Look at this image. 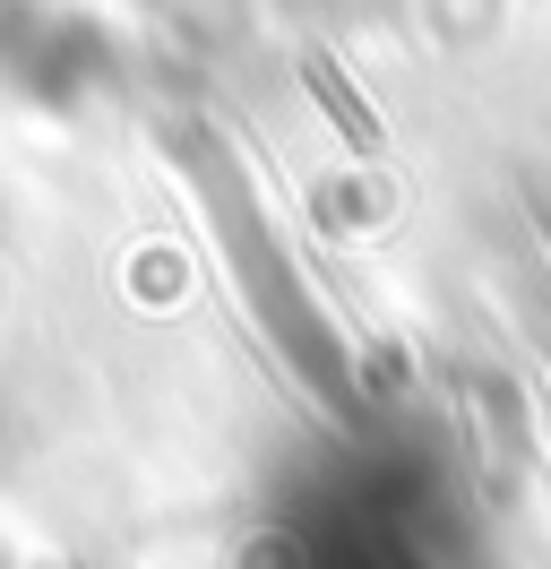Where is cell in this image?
<instances>
[{"mask_svg":"<svg viewBox=\"0 0 551 569\" xmlns=\"http://www.w3.org/2000/svg\"><path fill=\"white\" fill-rule=\"evenodd\" d=\"M310 87H319V96L337 104V121H344V130H353V139H362V147L379 139V130H371V112L353 104V87H337V70H328V61H310Z\"/></svg>","mask_w":551,"mask_h":569,"instance_id":"6da1fadb","label":"cell"}]
</instances>
